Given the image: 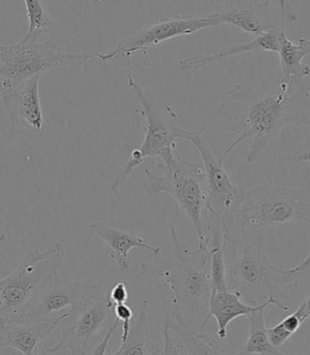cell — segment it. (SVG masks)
I'll return each mask as SVG.
<instances>
[{
	"label": "cell",
	"mask_w": 310,
	"mask_h": 355,
	"mask_svg": "<svg viewBox=\"0 0 310 355\" xmlns=\"http://www.w3.org/2000/svg\"><path fill=\"white\" fill-rule=\"evenodd\" d=\"M307 96L309 92L304 80H285L280 77L259 89L234 85L219 107V114L238 138L219 159L224 161L238 144L252 139L246 161L247 164L256 162L282 128L298 125L299 107Z\"/></svg>",
	"instance_id": "obj_1"
},
{
	"label": "cell",
	"mask_w": 310,
	"mask_h": 355,
	"mask_svg": "<svg viewBox=\"0 0 310 355\" xmlns=\"http://www.w3.org/2000/svg\"><path fill=\"white\" fill-rule=\"evenodd\" d=\"M221 248L230 291L253 306L275 299L282 310L288 311L284 288L291 283V270L276 268L269 261L264 229L237 219L223 227Z\"/></svg>",
	"instance_id": "obj_2"
},
{
	"label": "cell",
	"mask_w": 310,
	"mask_h": 355,
	"mask_svg": "<svg viewBox=\"0 0 310 355\" xmlns=\"http://www.w3.org/2000/svg\"><path fill=\"white\" fill-rule=\"evenodd\" d=\"M173 252L163 259L142 262L140 271L147 277L165 281L173 291V318L195 325L201 311L208 308L213 293L210 277V245L208 236L197 240V249L191 250L181 241L175 227H171Z\"/></svg>",
	"instance_id": "obj_3"
},
{
	"label": "cell",
	"mask_w": 310,
	"mask_h": 355,
	"mask_svg": "<svg viewBox=\"0 0 310 355\" xmlns=\"http://www.w3.org/2000/svg\"><path fill=\"white\" fill-rule=\"evenodd\" d=\"M64 255L60 242L33 250L0 281V323L21 322L38 306L58 280Z\"/></svg>",
	"instance_id": "obj_4"
},
{
	"label": "cell",
	"mask_w": 310,
	"mask_h": 355,
	"mask_svg": "<svg viewBox=\"0 0 310 355\" xmlns=\"http://www.w3.org/2000/svg\"><path fill=\"white\" fill-rule=\"evenodd\" d=\"M163 164H158V169L163 175H155L149 169L144 170L145 180L142 189L147 196L169 193L174 198L183 214L190 220L197 231V239L205 238L203 214L206 211V192H205L204 166L183 160L175 150H167L160 157Z\"/></svg>",
	"instance_id": "obj_5"
},
{
	"label": "cell",
	"mask_w": 310,
	"mask_h": 355,
	"mask_svg": "<svg viewBox=\"0 0 310 355\" xmlns=\"http://www.w3.org/2000/svg\"><path fill=\"white\" fill-rule=\"evenodd\" d=\"M127 86L136 94V99L143 108L145 133L141 147L132 150L130 159L120 168L111 183L110 190L116 196L120 193L122 186L127 182L133 170L143 164L145 159L160 158L167 150H176V139L190 141V139L201 130V128L197 130L181 129L170 122L169 118L164 116L158 108L154 94L145 90L130 73L127 76Z\"/></svg>",
	"instance_id": "obj_6"
},
{
	"label": "cell",
	"mask_w": 310,
	"mask_h": 355,
	"mask_svg": "<svg viewBox=\"0 0 310 355\" xmlns=\"http://www.w3.org/2000/svg\"><path fill=\"white\" fill-rule=\"evenodd\" d=\"M92 58H97V53H66L53 39L38 42V37L26 35L18 44L0 47L1 89L57 68L80 66Z\"/></svg>",
	"instance_id": "obj_7"
},
{
	"label": "cell",
	"mask_w": 310,
	"mask_h": 355,
	"mask_svg": "<svg viewBox=\"0 0 310 355\" xmlns=\"http://www.w3.org/2000/svg\"><path fill=\"white\" fill-rule=\"evenodd\" d=\"M237 219L259 229L310 223V189L265 184L247 190Z\"/></svg>",
	"instance_id": "obj_8"
},
{
	"label": "cell",
	"mask_w": 310,
	"mask_h": 355,
	"mask_svg": "<svg viewBox=\"0 0 310 355\" xmlns=\"http://www.w3.org/2000/svg\"><path fill=\"white\" fill-rule=\"evenodd\" d=\"M206 127L201 128L199 133L190 139L195 146L204 164L206 211L221 222L223 227L236 221L241 210L247 189L235 186L223 168V161L214 157L202 135Z\"/></svg>",
	"instance_id": "obj_9"
},
{
	"label": "cell",
	"mask_w": 310,
	"mask_h": 355,
	"mask_svg": "<svg viewBox=\"0 0 310 355\" xmlns=\"http://www.w3.org/2000/svg\"><path fill=\"white\" fill-rule=\"evenodd\" d=\"M219 22L214 12L208 15H184L160 20L154 25L129 33L109 53H97L103 64L116 59L127 58L140 50L152 47L175 37L188 36L204 28L217 27Z\"/></svg>",
	"instance_id": "obj_10"
},
{
	"label": "cell",
	"mask_w": 310,
	"mask_h": 355,
	"mask_svg": "<svg viewBox=\"0 0 310 355\" xmlns=\"http://www.w3.org/2000/svg\"><path fill=\"white\" fill-rule=\"evenodd\" d=\"M110 297H98L86 310L81 312L75 324L61 331V338L55 347L46 351L48 354L69 351L72 354H86L92 336L100 330H108L116 319Z\"/></svg>",
	"instance_id": "obj_11"
},
{
	"label": "cell",
	"mask_w": 310,
	"mask_h": 355,
	"mask_svg": "<svg viewBox=\"0 0 310 355\" xmlns=\"http://www.w3.org/2000/svg\"><path fill=\"white\" fill-rule=\"evenodd\" d=\"M99 284L84 281H69L66 277H60L47 295L42 299L35 310L21 322H35L50 318L53 312L70 308V315L83 312L89 305L98 299L95 294Z\"/></svg>",
	"instance_id": "obj_12"
},
{
	"label": "cell",
	"mask_w": 310,
	"mask_h": 355,
	"mask_svg": "<svg viewBox=\"0 0 310 355\" xmlns=\"http://www.w3.org/2000/svg\"><path fill=\"white\" fill-rule=\"evenodd\" d=\"M42 76L37 75L16 86L1 89V101L10 121L16 127L33 133L42 132L44 129V114L39 99Z\"/></svg>",
	"instance_id": "obj_13"
},
{
	"label": "cell",
	"mask_w": 310,
	"mask_h": 355,
	"mask_svg": "<svg viewBox=\"0 0 310 355\" xmlns=\"http://www.w3.org/2000/svg\"><path fill=\"white\" fill-rule=\"evenodd\" d=\"M221 10L214 12L219 25H227L232 29L258 37L276 31L277 26L269 18L271 0H227L212 1Z\"/></svg>",
	"instance_id": "obj_14"
},
{
	"label": "cell",
	"mask_w": 310,
	"mask_h": 355,
	"mask_svg": "<svg viewBox=\"0 0 310 355\" xmlns=\"http://www.w3.org/2000/svg\"><path fill=\"white\" fill-rule=\"evenodd\" d=\"M164 347L165 355H224L225 349L201 327L188 325L170 313L164 318Z\"/></svg>",
	"instance_id": "obj_15"
},
{
	"label": "cell",
	"mask_w": 310,
	"mask_h": 355,
	"mask_svg": "<svg viewBox=\"0 0 310 355\" xmlns=\"http://www.w3.org/2000/svg\"><path fill=\"white\" fill-rule=\"evenodd\" d=\"M89 230L104 242L107 254L113 260L119 269L127 271L133 263L129 252L134 248L144 249L153 254H158L161 249L149 244L147 240L134 233L132 227L123 221H97L89 225Z\"/></svg>",
	"instance_id": "obj_16"
},
{
	"label": "cell",
	"mask_w": 310,
	"mask_h": 355,
	"mask_svg": "<svg viewBox=\"0 0 310 355\" xmlns=\"http://www.w3.org/2000/svg\"><path fill=\"white\" fill-rule=\"evenodd\" d=\"M69 316L68 311L62 315L50 316L40 321L0 323V347H11L25 355H38L39 343Z\"/></svg>",
	"instance_id": "obj_17"
},
{
	"label": "cell",
	"mask_w": 310,
	"mask_h": 355,
	"mask_svg": "<svg viewBox=\"0 0 310 355\" xmlns=\"http://www.w3.org/2000/svg\"><path fill=\"white\" fill-rule=\"evenodd\" d=\"M280 78L285 80H304V77L310 75V67L302 64V59L310 55V39L299 38L298 44H293L288 38L285 31V16L289 8L288 3L280 1Z\"/></svg>",
	"instance_id": "obj_18"
},
{
	"label": "cell",
	"mask_w": 310,
	"mask_h": 355,
	"mask_svg": "<svg viewBox=\"0 0 310 355\" xmlns=\"http://www.w3.org/2000/svg\"><path fill=\"white\" fill-rule=\"evenodd\" d=\"M271 304L276 305L277 308L282 310L280 303L277 302L275 299H269L264 304L253 306V305L244 302L236 292L230 291V290L213 291L212 297H210V305H208L210 312L199 327L204 330V327L208 324L210 318H215L216 322H217V336L219 338H226L227 327L232 320L236 319L238 316H248L252 312L258 310L264 305L268 306Z\"/></svg>",
	"instance_id": "obj_19"
},
{
	"label": "cell",
	"mask_w": 310,
	"mask_h": 355,
	"mask_svg": "<svg viewBox=\"0 0 310 355\" xmlns=\"http://www.w3.org/2000/svg\"><path fill=\"white\" fill-rule=\"evenodd\" d=\"M280 31V29L278 27L276 31L265 33L262 36L255 37L252 42H246V44H232L228 47L221 48L213 55H195V57L182 59L179 62V67L181 70H184V71H194V70L201 69L203 67L216 64V62L225 60L232 55H241V53H264V51L278 53Z\"/></svg>",
	"instance_id": "obj_20"
},
{
	"label": "cell",
	"mask_w": 310,
	"mask_h": 355,
	"mask_svg": "<svg viewBox=\"0 0 310 355\" xmlns=\"http://www.w3.org/2000/svg\"><path fill=\"white\" fill-rule=\"evenodd\" d=\"M149 310L147 300L140 305L138 319L131 322L130 332L121 347L112 355H156L162 354L158 344L151 340L149 333Z\"/></svg>",
	"instance_id": "obj_21"
},
{
	"label": "cell",
	"mask_w": 310,
	"mask_h": 355,
	"mask_svg": "<svg viewBox=\"0 0 310 355\" xmlns=\"http://www.w3.org/2000/svg\"><path fill=\"white\" fill-rule=\"evenodd\" d=\"M264 305L249 314L248 340L239 351L241 354L282 355V351L275 347L269 340L267 327H265V309Z\"/></svg>",
	"instance_id": "obj_22"
},
{
	"label": "cell",
	"mask_w": 310,
	"mask_h": 355,
	"mask_svg": "<svg viewBox=\"0 0 310 355\" xmlns=\"http://www.w3.org/2000/svg\"><path fill=\"white\" fill-rule=\"evenodd\" d=\"M26 10L29 19L27 36L39 37L42 33L55 29V22L51 20L44 5L38 0H26Z\"/></svg>",
	"instance_id": "obj_23"
},
{
	"label": "cell",
	"mask_w": 310,
	"mask_h": 355,
	"mask_svg": "<svg viewBox=\"0 0 310 355\" xmlns=\"http://www.w3.org/2000/svg\"><path fill=\"white\" fill-rule=\"evenodd\" d=\"M114 313L116 318L121 321L122 323V336L121 341H125V338L129 336L130 332L131 320L133 318V311L127 303H120L114 306Z\"/></svg>",
	"instance_id": "obj_24"
},
{
	"label": "cell",
	"mask_w": 310,
	"mask_h": 355,
	"mask_svg": "<svg viewBox=\"0 0 310 355\" xmlns=\"http://www.w3.org/2000/svg\"><path fill=\"white\" fill-rule=\"evenodd\" d=\"M307 319V315L302 312V308L299 306L296 312H293L291 315L286 316L285 319L280 321V323L285 327L288 332L293 334L299 330V327H302L304 320Z\"/></svg>",
	"instance_id": "obj_25"
},
{
	"label": "cell",
	"mask_w": 310,
	"mask_h": 355,
	"mask_svg": "<svg viewBox=\"0 0 310 355\" xmlns=\"http://www.w3.org/2000/svg\"><path fill=\"white\" fill-rule=\"evenodd\" d=\"M267 334H268L271 344H273L275 347H277V349H280L282 344L285 343L288 338L293 336V334L288 332L285 327H282L280 323L275 325V327L267 329Z\"/></svg>",
	"instance_id": "obj_26"
},
{
	"label": "cell",
	"mask_w": 310,
	"mask_h": 355,
	"mask_svg": "<svg viewBox=\"0 0 310 355\" xmlns=\"http://www.w3.org/2000/svg\"><path fill=\"white\" fill-rule=\"evenodd\" d=\"M310 225V223H309ZM291 270V283L293 286H298L299 282L310 275V252L307 258L302 261V263L295 266L293 269Z\"/></svg>",
	"instance_id": "obj_27"
},
{
	"label": "cell",
	"mask_w": 310,
	"mask_h": 355,
	"mask_svg": "<svg viewBox=\"0 0 310 355\" xmlns=\"http://www.w3.org/2000/svg\"><path fill=\"white\" fill-rule=\"evenodd\" d=\"M121 324V321H120L118 318L114 320L113 323L110 325L108 330H107V334H105L104 338H103L102 342L101 343L98 344L97 347H94L92 349L91 354L98 355V354H105V351H107V347H108L109 342H110L111 338L113 336L116 331L118 330V327Z\"/></svg>",
	"instance_id": "obj_28"
},
{
	"label": "cell",
	"mask_w": 310,
	"mask_h": 355,
	"mask_svg": "<svg viewBox=\"0 0 310 355\" xmlns=\"http://www.w3.org/2000/svg\"><path fill=\"white\" fill-rule=\"evenodd\" d=\"M109 297H110V300L114 305L120 304V303H127V297H129L127 286L125 283H118L111 290Z\"/></svg>",
	"instance_id": "obj_29"
},
{
	"label": "cell",
	"mask_w": 310,
	"mask_h": 355,
	"mask_svg": "<svg viewBox=\"0 0 310 355\" xmlns=\"http://www.w3.org/2000/svg\"><path fill=\"white\" fill-rule=\"evenodd\" d=\"M288 162H310V142L302 144V147L295 150L293 153L288 155Z\"/></svg>",
	"instance_id": "obj_30"
},
{
	"label": "cell",
	"mask_w": 310,
	"mask_h": 355,
	"mask_svg": "<svg viewBox=\"0 0 310 355\" xmlns=\"http://www.w3.org/2000/svg\"><path fill=\"white\" fill-rule=\"evenodd\" d=\"M298 125L310 127V98L304 97L300 103L298 114Z\"/></svg>",
	"instance_id": "obj_31"
},
{
	"label": "cell",
	"mask_w": 310,
	"mask_h": 355,
	"mask_svg": "<svg viewBox=\"0 0 310 355\" xmlns=\"http://www.w3.org/2000/svg\"><path fill=\"white\" fill-rule=\"evenodd\" d=\"M300 308H302V312L307 315V318H310V292L304 297Z\"/></svg>",
	"instance_id": "obj_32"
}]
</instances>
